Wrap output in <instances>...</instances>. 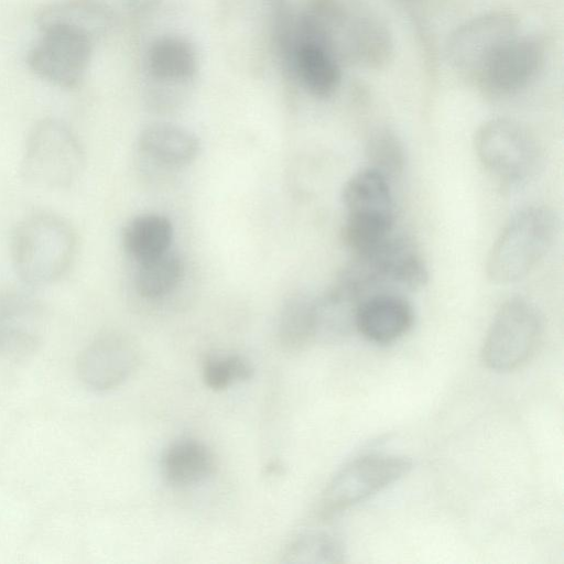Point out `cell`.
<instances>
[{"instance_id": "6da1fadb", "label": "cell", "mask_w": 564, "mask_h": 564, "mask_svg": "<svg viewBox=\"0 0 564 564\" xmlns=\"http://www.w3.org/2000/svg\"><path fill=\"white\" fill-rule=\"evenodd\" d=\"M299 34L321 42L338 61L360 67H381L392 54L388 26L360 0H315Z\"/></svg>"}, {"instance_id": "7a4b0ae2", "label": "cell", "mask_w": 564, "mask_h": 564, "mask_svg": "<svg viewBox=\"0 0 564 564\" xmlns=\"http://www.w3.org/2000/svg\"><path fill=\"white\" fill-rule=\"evenodd\" d=\"M77 253V235L62 216L36 212L14 228L10 256L19 279L31 286L50 285L72 268Z\"/></svg>"}, {"instance_id": "3957f363", "label": "cell", "mask_w": 564, "mask_h": 564, "mask_svg": "<svg viewBox=\"0 0 564 564\" xmlns=\"http://www.w3.org/2000/svg\"><path fill=\"white\" fill-rule=\"evenodd\" d=\"M427 279L426 264L413 241L392 234L371 251L354 254L336 283L361 301L381 292L415 291Z\"/></svg>"}, {"instance_id": "277c9868", "label": "cell", "mask_w": 564, "mask_h": 564, "mask_svg": "<svg viewBox=\"0 0 564 564\" xmlns=\"http://www.w3.org/2000/svg\"><path fill=\"white\" fill-rule=\"evenodd\" d=\"M556 229V216L545 206L518 210L489 251L486 264L488 279L502 285L523 279L550 249Z\"/></svg>"}, {"instance_id": "5b68a950", "label": "cell", "mask_w": 564, "mask_h": 564, "mask_svg": "<svg viewBox=\"0 0 564 564\" xmlns=\"http://www.w3.org/2000/svg\"><path fill=\"white\" fill-rule=\"evenodd\" d=\"M341 202L346 210L341 235L354 253L376 248L392 234L390 180L378 170L368 165L355 172L344 184Z\"/></svg>"}, {"instance_id": "8992f818", "label": "cell", "mask_w": 564, "mask_h": 564, "mask_svg": "<svg viewBox=\"0 0 564 564\" xmlns=\"http://www.w3.org/2000/svg\"><path fill=\"white\" fill-rule=\"evenodd\" d=\"M85 155L74 130L56 118H43L31 128L23 149L21 174L45 189L72 186L83 171Z\"/></svg>"}, {"instance_id": "52a82bcc", "label": "cell", "mask_w": 564, "mask_h": 564, "mask_svg": "<svg viewBox=\"0 0 564 564\" xmlns=\"http://www.w3.org/2000/svg\"><path fill=\"white\" fill-rule=\"evenodd\" d=\"M542 322L535 306L512 297L498 308L484 340L481 357L487 368L507 372L522 367L534 354Z\"/></svg>"}, {"instance_id": "ba28073f", "label": "cell", "mask_w": 564, "mask_h": 564, "mask_svg": "<svg viewBox=\"0 0 564 564\" xmlns=\"http://www.w3.org/2000/svg\"><path fill=\"white\" fill-rule=\"evenodd\" d=\"M412 463L404 456L368 454L346 464L330 480L321 503L324 518L340 513L404 477Z\"/></svg>"}, {"instance_id": "9c48e42d", "label": "cell", "mask_w": 564, "mask_h": 564, "mask_svg": "<svg viewBox=\"0 0 564 564\" xmlns=\"http://www.w3.org/2000/svg\"><path fill=\"white\" fill-rule=\"evenodd\" d=\"M95 41L68 28L40 30V36L26 53L29 69L40 79L63 89L83 82L89 67Z\"/></svg>"}, {"instance_id": "30bf717a", "label": "cell", "mask_w": 564, "mask_h": 564, "mask_svg": "<svg viewBox=\"0 0 564 564\" xmlns=\"http://www.w3.org/2000/svg\"><path fill=\"white\" fill-rule=\"evenodd\" d=\"M474 148L480 163L495 176L509 183L528 178L538 164V147L519 122L494 118L477 130Z\"/></svg>"}, {"instance_id": "8fae6325", "label": "cell", "mask_w": 564, "mask_h": 564, "mask_svg": "<svg viewBox=\"0 0 564 564\" xmlns=\"http://www.w3.org/2000/svg\"><path fill=\"white\" fill-rule=\"evenodd\" d=\"M519 29L509 11H491L459 25L449 36L446 53L452 66L465 75H478L490 56Z\"/></svg>"}, {"instance_id": "7c38bea8", "label": "cell", "mask_w": 564, "mask_h": 564, "mask_svg": "<svg viewBox=\"0 0 564 564\" xmlns=\"http://www.w3.org/2000/svg\"><path fill=\"white\" fill-rule=\"evenodd\" d=\"M543 59L544 50L538 40L517 34L490 56L475 79L487 95L509 97L534 79Z\"/></svg>"}, {"instance_id": "4fadbf2b", "label": "cell", "mask_w": 564, "mask_h": 564, "mask_svg": "<svg viewBox=\"0 0 564 564\" xmlns=\"http://www.w3.org/2000/svg\"><path fill=\"white\" fill-rule=\"evenodd\" d=\"M45 325L44 306L34 295L0 291V355L23 357L39 346Z\"/></svg>"}, {"instance_id": "5bb4252c", "label": "cell", "mask_w": 564, "mask_h": 564, "mask_svg": "<svg viewBox=\"0 0 564 564\" xmlns=\"http://www.w3.org/2000/svg\"><path fill=\"white\" fill-rule=\"evenodd\" d=\"M138 352L133 344L120 335H104L91 341L77 360L78 377L95 391L119 387L134 371Z\"/></svg>"}, {"instance_id": "9a60e30c", "label": "cell", "mask_w": 564, "mask_h": 564, "mask_svg": "<svg viewBox=\"0 0 564 564\" xmlns=\"http://www.w3.org/2000/svg\"><path fill=\"white\" fill-rule=\"evenodd\" d=\"M413 322V308L403 296L399 293L381 292L359 302L355 329L373 344L387 345L404 336Z\"/></svg>"}, {"instance_id": "2e32d148", "label": "cell", "mask_w": 564, "mask_h": 564, "mask_svg": "<svg viewBox=\"0 0 564 564\" xmlns=\"http://www.w3.org/2000/svg\"><path fill=\"white\" fill-rule=\"evenodd\" d=\"M35 24L39 30L53 26L78 30L96 42L115 26V15L97 0H56L37 10Z\"/></svg>"}, {"instance_id": "e0dca14e", "label": "cell", "mask_w": 564, "mask_h": 564, "mask_svg": "<svg viewBox=\"0 0 564 564\" xmlns=\"http://www.w3.org/2000/svg\"><path fill=\"white\" fill-rule=\"evenodd\" d=\"M197 54L194 46L180 36H162L149 47L145 68L149 77L166 88L188 84L197 72Z\"/></svg>"}, {"instance_id": "ac0fdd59", "label": "cell", "mask_w": 564, "mask_h": 564, "mask_svg": "<svg viewBox=\"0 0 564 564\" xmlns=\"http://www.w3.org/2000/svg\"><path fill=\"white\" fill-rule=\"evenodd\" d=\"M294 68L304 88L316 97H328L339 86V61L321 42L299 34Z\"/></svg>"}, {"instance_id": "d6986e66", "label": "cell", "mask_w": 564, "mask_h": 564, "mask_svg": "<svg viewBox=\"0 0 564 564\" xmlns=\"http://www.w3.org/2000/svg\"><path fill=\"white\" fill-rule=\"evenodd\" d=\"M139 147L151 159L171 166L193 162L199 152V140L186 128L156 122L147 126L139 134Z\"/></svg>"}, {"instance_id": "ffe728a7", "label": "cell", "mask_w": 564, "mask_h": 564, "mask_svg": "<svg viewBox=\"0 0 564 564\" xmlns=\"http://www.w3.org/2000/svg\"><path fill=\"white\" fill-rule=\"evenodd\" d=\"M162 474L176 487L203 482L214 471L215 459L210 449L196 440L184 438L171 444L162 457Z\"/></svg>"}, {"instance_id": "44dd1931", "label": "cell", "mask_w": 564, "mask_h": 564, "mask_svg": "<svg viewBox=\"0 0 564 564\" xmlns=\"http://www.w3.org/2000/svg\"><path fill=\"white\" fill-rule=\"evenodd\" d=\"M360 300L335 285L314 299L315 339L336 341L355 329V317Z\"/></svg>"}, {"instance_id": "7402d4cb", "label": "cell", "mask_w": 564, "mask_h": 564, "mask_svg": "<svg viewBox=\"0 0 564 564\" xmlns=\"http://www.w3.org/2000/svg\"><path fill=\"white\" fill-rule=\"evenodd\" d=\"M172 239L171 220L155 213L138 215L130 219L121 235L126 252L138 262L170 250Z\"/></svg>"}, {"instance_id": "603a6c76", "label": "cell", "mask_w": 564, "mask_h": 564, "mask_svg": "<svg viewBox=\"0 0 564 564\" xmlns=\"http://www.w3.org/2000/svg\"><path fill=\"white\" fill-rule=\"evenodd\" d=\"M278 337L289 350L301 349L315 339L314 299L296 293L284 301L278 317Z\"/></svg>"}, {"instance_id": "cb8c5ba5", "label": "cell", "mask_w": 564, "mask_h": 564, "mask_svg": "<svg viewBox=\"0 0 564 564\" xmlns=\"http://www.w3.org/2000/svg\"><path fill=\"white\" fill-rule=\"evenodd\" d=\"M184 264L178 254L167 250L139 262L134 284L145 299H160L171 293L180 283Z\"/></svg>"}, {"instance_id": "d4e9b609", "label": "cell", "mask_w": 564, "mask_h": 564, "mask_svg": "<svg viewBox=\"0 0 564 564\" xmlns=\"http://www.w3.org/2000/svg\"><path fill=\"white\" fill-rule=\"evenodd\" d=\"M345 547L334 533L310 531L299 535L289 546L285 561L292 563H341Z\"/></svg>"}, {"instance_id": "484cf974", "label": "cell", "mask_w": 564, "mask_h": 564, "mask_svg": "<svg viewBox=\"0 0 564 564\" xmlns=\"http://www.w3.org/2000/svg\"><path fill=\"white\" fill-rule=\"evenodd\" d=\"M369 166L384 174L389 180L400 175L405 165V151L402 141L391 130L375 131L366 143Z\"/></svg>"}, {"instance_id": "4316f807", "label": "cell", "mask_w": 564, "mask_h": 564, "mask_svg": "<svg viewBox=\"0 0 564 564\" xmlns=\"http://www.w3.org/2000/svg\"><path fill=\"white\" fill-rule=\"evenodd\" d=\"M252 368L248 360L238 355H216L208 357L203 367V378L207 387L219 391L232 383L250 379Z\"/></svg>"}, {"instance_id": "83f0119b", "label": "cell", "mask_w": 564, "mask_h": 564, "mask_svg": "<svg viewBox=\"0 0 564 564\" xmlns=\"http://www.w3.org/2000/svg\"><path fill=\"white\" fill-rule=\"evenodd\" d=\"M160 0H129L130 4L138 10H148L154 7Z\"/></svg>"}]
</instances>
